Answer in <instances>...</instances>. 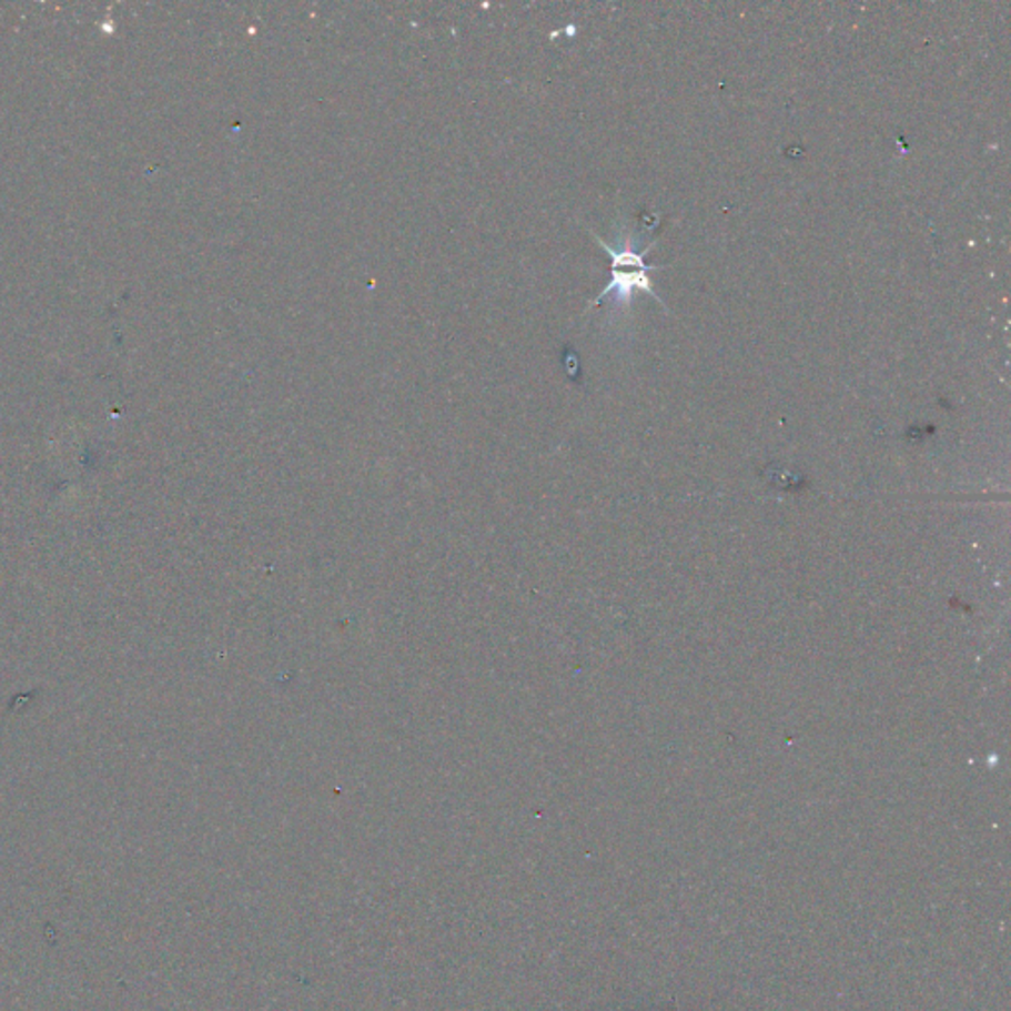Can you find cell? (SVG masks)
<instances>
[{
  "mask_svg": "<svg viewBox=\"0 0 1011 1011\" xmlns=\"http://www.w3.org/2000/svg\"><path fill=\"white\" fill-rule=\"evenodd\" d=\"M658 269L663 267H654L653 265V267L633 269V271H627V269L613 267V281H610L609 285H607V289H605V291H603V293L597 296L595 305H597V303H600V299H605V296L609 295V293H613V291H617L615 301L618 299L620 303H628V301H630V295L635 293L636 289H643V291H646V293H650V295H653L656 301H660V296L654 293L653 283H650V279H648V273H650V271H658ZM660 303H663V301H660Z\"/></svg>",
  "mask_w": 1011,
  "mask_h": 1011,
  "instance_id": "obj_1",
  "label": "cell"
}]
</instances>
